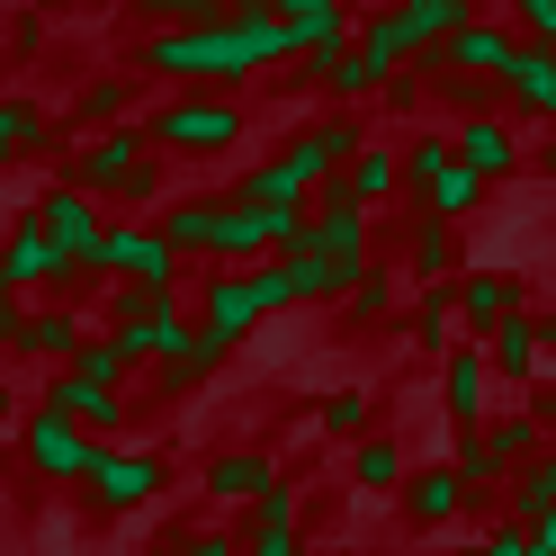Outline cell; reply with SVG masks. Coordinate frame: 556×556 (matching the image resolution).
<instances>
[{"instance_id":"1","label":"cell","mask_w":556,"mask_h":556,"mask_svg":"<svg viewBox=\"0 0 556 556\" xmlns=\"http://www.w3.org/2000/svg\"><path fill=\"white\" fill-rule=\"evenodd\" d=\"M296 63V37L278 27L269 0H233L225 18H189V27H153L144 46L126 54L135 81H162V90H242V81H269Z\"/></svg>"},{"instance_id":"2","label":"cell","mask_w":556,"mask_h":556,"mask_svg":"<svg viewBox=\"0 0 556 556\" xmlns=\"http://www.w3.org/2000/svg\"><path fill=\"white\" fill-rule=\"evenodd\" d=\"M144 135L162 162H225L252 135V109H242V90H162L144 109Z\"/></svg>"},{"instance_id":"3","label":"cell","mask_w":556,"mask_h":556,"mask_svg":"<svg viewBox=\"0 0 556 556\" xmlns=\"http://www.w3.org/2000/svg\"><path fill=\"white\" fill-rule=\"evenodd\" d=\"M99 332H109L135 368H180L198 351L189 296H144V288H109V296H99Z\"/></svg>"},{"instance_id":"4","label":"cell","mask_w":556,"mask_h":556,"mask_svg":"<svg viewBox=\"0 0 556 556\" xmlns=\"http://www.w3.org/2000/svg\"><path fill=\"white\" fill-rule=\"evenodd\" d=\"M170 494V448L162 440H109L99 467L81 476V511L90 520H126V511H153Z\"/></svg>"},{"instance_id":"5","label":"cell","mask_w":556,"mask_h":556,"mask_svg":"<svg viewBox=\"0 0 556 556\" xmlns=\"http://www.w3.org/2000/svg\"><path fill=\"white\" fill-rule=\"evenodd\" d=\"M395 153H404V198H413V216H431V225H467L476 206L494 198L458 153H448V135H413V144H395Z\"/></svg>"},{"instance_id":"6","label":"cell","mask_w":556,"mask_h":556,"mask_svg":"<svg viewBox=\"0 0 556 556\" xmlns=\"http://www.w3.org/2000/svg\"><path fill=\"white\" fill-rule=\"evenodd\" d=\"M359 144H368V117H359V109H324V117L288 126L269 153H278V170L296 180V198H324V189L341 180V162H351Z\"/></svg>"},{"instance_id":"7","label":"cell","mask_w":556,"mask_h":556,"mask_svg":"<svg viewBox=\"0 0 556 556\" xmlns=\"http://www.w3.org/2000/svg\"><path fill=\"white\" fill-rule=\"evenodd\" d=\"M90 278H109V288H144V296H180V252L162 242L153 216H109Z\"/></svg>"},{"instance_id":"8","label":"cell","mask_w":556,"mask_h":556,"mask_svg":"<svg viewBox=\"0 0 556 556\" xmlns=\"http://www.w3.org/2000/svg\"><path fill=\"white\" fill-rule=\"evenodd\" d=\"M189 315H198V341H206V351H216V359H233L242 341L269 324V305H261V269H198Z\"/></svg>"},{"instance_id":"9","label":"cell","mask_w":556,"mask_h":556,"mask_svg":"<svg viewBox=\"0 0 556 556\" xmlns=\"http://www.w3.org/2000/svg\"><path fill=\"white\" fill-rule=\"evenodd\" d=\"M153 162H162V153H153L144 117H135V126H99V135H81L63 180H73L81 198H117V206H135V180H144Z\"/></svg>"},{"instance_id":"10","label":"cell","mask_w":556,"mask_h":556,"mask_svg":"<svg viewBox=\"0 0 556 556\" xmlns=\"http://www.w3.org/2000/svg\"><path fill=\"white\" fill-rule=\"evenodd\" d=\"M99 448H109V440L73 431V422H63V413H46V404H27V413H18V467H27V476H46V484H81V476L99 467Z\"/></svg>"},{"instance_id":"11","label":"cell","mask_w":556,"mask_h":556,"mask_svg":"<svg viewBox=\"0 0 556 556\" xmlns=\"http://www.w3.org/2000/svg\"><path fill=\"white\" fill-rule=\"evenodd\" d=\"M305 252L351 288L359 269H377V216H368V206H341V198H315V206H305Z\"/></svg>"},{"instance_id":"12","label":"cell","mask_w":556,"mask_h":556,"mask_svg":"<svg viewBox=\"0 0 556 556\" xmlns=\"http://www.w3.org/2000/svg\"><path fill=\"white\" fill-rule=\"evenodd\" d=\"M278 476H288V467H278V458H269L261 440H233V448H206V467H198V503L233 520V511H252V503L269 494Z\"/></svg>"},{"instance_id":"13","label":"cell","mask_w":556,"mask_h":556,"mask_svg":"<svg viewBox=\"0 0 556 556\" xmlns=\"http://www.w3.org/2000/svg\"><path fill=\"white\" fill-rule=\"evenodd\" d=\"M448 296H458V341H484L494 324L530 315V278H520V269H494V261H467L458 278H448Z\"/></svg>"},{"instance_id":"14","label":"cell","mask_w":556,"mask_h":556,"mask_svg":"<svg viewBox=\"0 0 556 556\" xmlns=\"http://www.w3.org/2000/svg\"><path fill=\"white\" fill-rule=\"evenodd\" d=\"M27 216L46 225V242L63 252V269H73V278H90V261H99V233H109L99 198H81L73 180H54V189H37V206H27Z\"/></svg>"},{"instance_id":"15","label":"cell","mask_w":556,"mask_h":556,"mask_svg":"<svg viewBox=\"0 0 556 556\" xmlns=\"http://www.w3.org/2000/svg\"><path fill=\"white\" fill-rule=\"evenodd\" d=\"M0 269H10V296H27V305H37V296H73V288H81V278L63 269V252L46 242L37 216H10V233H0Z\"/></svg>"},{"instance_id":"16","label":"cell","mask_w":556,"mask_h":556,"mask_svg":"<svg viewBox=\"0 0 556 556\" xmlns=\"http://www.w3.org/2000/svg\"><path fill=\"white\" fill-rule=\"evenodd\" d=\"M37 404H46V413H63V422H73V431H90V440H135V395H109V387H81L73 368H54Z\"/></svg>"},{"instance_id":"17","label":"cell","mask_w":556,"mask_h":556,"mask_svg":"<svg viewBox=\"0 0 556 556\" xmlns=\"http://www.w3.org/2000/svg\"><path fill=\"white\" fill-rule=\"evenodd\" d=\"M448 153H458V162L476 170L484 189H503L511 170L530 162V153H520V126H511V109H484V117H458V135H448Z\"/></svg>"},{"instance_id":"18","label":"cell","mask_w":556,"mask_h":556,"mask_svg":"<svg viewBox=\"0 0 556 556\" xmlns=\"http://www.w3.org/2000/svg\"><path fill=\"white\" fill-rule=\"evenodd\" d=\"M484 413H494V368H484L476 341H448V359H440V422L448 431H484Z\"/></svg>"},{"instance_id":"19","label":"cell","mask_w":556,"mask_h":556,"mask_svg":"<svg viewBox=\"0 0 556 556\" xmlns=\"http://www.w3.org/2000/svg\"><path fill=\"white\" fill-rule=\"evenodd\" d=\"M144 117V81L126 73V63H109V73H90L73 90V109H63V135H99V126H135Z\"/></svg>"},{"instance_id":"20","label":"cell","mask_w":556,"mask_h":556,"mask_svg":"<svg viewBox=\"0 0 556 556\" xmlns=\"http://www.w3.org/2000/svg\"><path fill=\"white\" fill-rule=\"evenodd\" d=\"M494 90H503V109H511V117H539V126L556 135V54H547V46H530V37H520V46L503 54Z\"/></svg>"},{"instance_id":"21","label":"cell","mask_w":556,"mask_h":556,"mask_svg":"<svg viewBox=\"0 0 556 556\" xmlns=\"http://www.w3.org/2000/svg\"><path fill=\"white\" fill-rule=\"evenodd\" d=\"M90 332V315H81V305L73 296H37V305H27V324H18V351L10 359H27V368H63V359H73V341Z\"/></svg>"},{"instance_id":"22","label":"cell","mask_w":556,"mask_h":556,"mask_svg":"<svg viewBox=\"0 0 556 556\" xmlns=\"http://www.w3.org/2000/svg\"><path fill=\"white\" fill-rule=\"evenodd\" d=\"M351 63L368 73V90H387L395 73H413V63H422V46H413L404 10H368V18L351 27Z\"/></svg>"},{"instance_id":"23","label":"cell","mask_w":556,"mask_h":556,"mask_svg":"<svg viewBox=\"0 0 556 556\" xmlns=\"http://www.w3.org/2000/svg\"><path fill=\"white\" fill-rule=\"evenodd\" d=\"M404 189V153L395 144H377V135H368V144L351 153V162H341V180L324 189V198H341V206H368V216H377V206H387Z\"/></svg>"},{"instance_id":"24","label":"cell","mask_w":556,"mask_h":556,"mask_svg":"<svg viewBox=\"0 0 556 556\" xmlns=\"http://www.w3.org/2000/svg\"><path fill=\"white\" fill-rule=\"evenodd\" d=\"M63 144V117L46 109V99H27V90H0V170L10 162H37Z\"/></svg>"},{"instance_id":"25","label":"cell","mask_w":556,"mask_h":556,"mask_svg":"<svg viewBox=\"0 0 556 556\" xmlns=\"http://www.w3.org/2000/svg\"><path fill=\"white\" fill-rule=\"evenodd\" d=\"M395 503H404V520H413V530H448L458 511H476V494L458 484V467H448V458H440V467H413Z\"/></svg>"},{"instance_id":"26","label":"cell","mask_w":556,"mask_h":556,"mask_svg":"<svg viewBox=\"0 0 556 556\" xmlns=\"http://www.w3.org/2000/svg\"><path fill=\"white\" fill-rule=\"evenodd\" d=\"M153 225H162V242L180 261H206L216 269V225H225V198H162L153 206Z\"/></svg>"},{"instance_id":"27","label":"cell","mask_w":556,"mask_h":556,"mask_svg":"<svg viewBox=\"0 0 556 556\" xmlns=\"http://www.w3.org/2000/svg\"><path fill=\"white\" fill-rule=\"evenodd\" d=\"M269 10L296 37V54H341V46H351V27H359L351 0H269Z\"/></svg>"},{"instance_id":"28","label":"cell","mask_w":556,"mask_h":556,"mask_svg":"<svg viewBox=\"0 0 556 556\" xmlns=\"http://www.w3.org/2000/svg\"><path fill=\"white\" fill-rule=\"evenodd\" d=\"M341 476H351V494H404V476H413V448L395 440V431H368V440H351V467H341Z\"/></svg>"},{"instance_id":"29","label":"cell","mask_w":556,"mask_h":556,"mask_svg":"<svg viewBox=\"0 0 556 556\" xmlns=\"http://www.w3.org/2000/svg\"><path fill=\"white\" fill-rule=\"evenodd\" d=\"M476 351H484V368H494V387H520V395H530L539 387V332H530V315H511V324H494V332H484L476 341Z\"/></svg>"},{"instance_id":"30","label":"cell","mask_w":556,"mask_h":556,"mask_svg":"<svg viewBox=\"0 0 556 556\" xmlns=\"http://www.w3.org/2000/svg\"><path fill=\"white\" fill-rule=\"evenodd\" d=\"M503 54H511V27L494 18V10H476L467 27H458V37H448L431 63H448V73H476V81H494L503 73Z\"/></svg>"},{"instance_id":"31","label":"cell","mask_w":556,"mask_h":556,"mask_svg":"<svg viewBox=\"0 0 556 556\" xmlns=\"http://www.w3.org/2000/svg\"><path fill=\"white\" fill-rule=\"evenodd\" d=\"M404 269L422 278V288H448V278L467 269V242H458V225H431V216H413V225H404Z\"/></svg>"},{"instance_id":"32","label":"cell","mask_w":556,"mask_h":556,"mask_svg":"<svg viewBox=\"0 0 556 556\" xmlns=\"http://www.w3.org/2000/svg\"><path fill=\"white\" fill-rule=\"evenodd\" d=\"M484 448H494V467L511 476V467H530L539 458V448H547V431H539V413L530 404H494V413H484V431H476Z\"/></svg>"},{"instance_id":"33","label":"cell","mask_w":556,"mask_h":556,"mask_svg":"<svg viewBox=\"0 0 556 556\" xmlns=\"http://www.w3.org/2000/svg\"><path fill=\"white\" fill-rule=\"evenodd\" d=\"M404 332H413V351L440 368V359H448V341H458V296H448V288H422V296L404 305Z\"/></svg>"},{"instance_id":"34","label":"cell","mask_w":556,"mask_h":556,"mask_svg":"<svg viewBox=\"0 0 556 556\" xmlns=\"http://www.w3.org/2000/svg\"><path fill=\"white\" fill-rule=\"evenodd\" d=\"M63 368H73L81 387H109V395H135V359H126V351H117V341L99 332V324H90V332L73 341V359H63Z\"/></svg>"},{"instance_id":"35","label":"cell","mask_w":556,"mask_h":556,"mask_svg":"<svg viewBox=\"0 0 556 556\" xmlns=\"http://www.w3.org/2000/svg\"><path fill=\"white\" fill-rule=\"evenodd\" d=\"M547 511H556V448H539L530 467H511V494H503V520H520V530H539Z\"/></svg>"},{"instance_id":"36","label":"cell","mask_w":556,"mask_h":556,"mask_svg":"<svg viewBox=\"0 0 556 556\" xmlns=\"http://www.w3.org/2000/svg\"><path fill=\"white\" fill-rule=\"evenodd\" d=\"M341 305H351V324H359V332H368V324H395V315H404V278L377 261V269H359L351 288H341Z\"/></svg>"},{"instance_id":"37","label":"cell","mask_w":556,"mask_h":556,"mask_svg":"<svg viewBox=\"0 0 556 556\" xmlns=\"http://www.w3.org/2000/svg\"><path fill=\"white\" fill-rule=\"evenodd\" d=\"M422 81H431V99H440L448 117H484V109H503V90H494V81L448 73V63H431V54H422Z\"/></svg>"},{"instance_id":"38","label":"cell","mask_w":556,"mask_h":556,"mask_svg":"<svg viewBox=\"0 0 556 556\" xmlns=\"http://www.w3.org/2000/svg\"><path fill=\"white\" fill-rule=\"evenodd\" d=\"M395 10H404V27H413V46H422V54H440V46L476 18V0H395Z\"/></svg>"},{"instance_id":"39","label":"cell","mask_w":556,"mask_h":556,"mask_svg":"<svg viewBox=\"0 0 556 556\" xmlns=\"http://www.w3.org/2000/svg\"><path fill=\"white\" fill-rule=\"evenodd\" d=\"M315 422H324L332 440H368V431H387V422H377V404H368V387H324V395H315Z\"/></svg>"},{"instance_id":"40","label":"cell","mask_w":556,"mask_h":556,"mask_svg":"<svg viewBox=\"0 0 556 556\" xmlns=\"http://www.w3.org/2000/svg\"><path fill=\"white\" fill-rule=\"evenodd\" d=\"M269 269L288 278V305H324V296H341V278H332V269H324L315 252H305V242H296V252H278Z\"/></svg>"},{"instance_id":"41","label":"cell","mask_w":556,"mask_h":556,"mask_svg":"<svg viewBox=\"0 0 556 556\" xmlns=\"http://www.w3.org/2000/svg\"><path fill=\"white\" fill-rule=\"evenodd\" d=\"M162 556H242V539H233V520H216V530H162Z\"/></svg>"},{"instance_id":"42","label":"cell","mask_w":556,"mask_h":556,"mask_svg":"<svg viewBox=\"0 0 556 556\" xmlns=\"http://www.w3.org/2000/svg\"><path fill=\"white\" fill-rule=\"evenodd\" d=\"M162 377V395H206V387H216V377H225V359L216 351H206V341H198V351L180 359V368H153Z\"/></svg>"},{"instance_id":"43","label":"cell","mask_w":556,"mask_h":556,"mask_svg":"<svg viewBox=\"0 0 556 556\" xmlns=\"http://www.w3.org/2000/svg\"><path fill=\"white\" fill-rule=\"evenodd\" d=\"M233 0H135V18H144V37L153 27H189V18H225Z\"/></svg>"},{"instance_id":"44","label":"cell","mask_w":556,"mask_h":556,"mask_svg":"<svg viewBox=\"0 0 556 556\" xmlns=\"http://www.w3.org/2000/svg\"><path fill=\"white\" fill-rule=\"evenodd\" d=\"M377 109H395V117H413V109H431V81H422V63H413V73H395L387 90H377Z\"/></svg>"},{"instance_id":"45","label":"cell","mask_w":556,"mask_h":556,"mask_svg":"<svg viewBox=\"0 0 556 556\" xmlns=\"http://www.w3.org/2000/svg\"><path fill=\"white\" fill-rule=\"evenodd\" d=\"M0 54H10V63H37V54H46V18H37V10H18V18H10V46H0Z\"/></svg>"},{"instance_id":"46","label":"cell","mask_w":556,"mask_h":556,"mask_svg":"<svg viewBox=\"0 0 556 556\" xmlns=\"http://www.w3.org/2000/svg\"><path fill=\"white\" fill-rule=\"evenodd\" d=\"M476 556H539V547H530V530H520V520H494V530L476 539Z\"/></svg>"},{"instance_id":"47","label":"cell","mask_w":556,"mask_h":556,"mask_svg":"<svg viewBox=\"0 0 556 556\" xmlns=\"http://www.w3.org/2000/svg\"><path fill=\"white\" fill-rule=\"evenodd\" d=\"M520 404H530V413H539V431H547V448H556V377H539V387H530V395H520Z\"/></svg>"},{"instance_id":"48","label":"cell","mask_w":556,"mask_h":556,"mask_svg":"<svg viewBox=\"0 0 556 556\" xmlns=\"http://www.w3.org/2000/svg\"><path fill=\"white\" fill-rule=\"evenodd\" d=\"M18 324H27V296H0V351H18Z\"/></svg>"},{"instance_id":"49","label":"cell","mask_w":556,"mask_h":556,"mask_svg":"<svg viewBox=\"0 0 556 556\" xmlns=\"http://www.w3.org/2000/svg\"><path fill=\"white\" fill-rule=\"evenodd\" d=\"M530 332H539V359H556V315H530Z\"/></svg>"},{"instance_id":"50","label":"cell","mask_w":556,"mask_h":556,"mask_svg":"<svg viewBox=\"0 0 556 556\" xmlns=\"http://www.w3.org/2000/svg\"><path fill=\"white\" fill-rule=\"evenodd\" d=\"M530 547H539V556H556V511H547L539 530H530Z\"/></svg>"},{"instance_id":"51","label":"cell","mask_w":556,"mask_h":556,"mask_svg":"<svg viewBox=\"0 0 556 556\" xmlns=\"http://www.w3.org/2000/svg\"><path fill=\"white\" fill-rule=\"evenodd\" d=\"M315 556H368V547H359V539H324Z\"/></svg>"},{"instance_id":"52","label":"cell","mask_w":556,"mask_h":556,"mask_svg":"<svg viewBox=\"0 0 556 556\" xmlns=\"http://www.w3.org/2000/svg\"><path fill=\"white\" fill-rule=\"evenodd\" d=\"M530 162H539V170H547V180H556V135H547V144H539V153H530Z\"/></svg>"},{"instance_id":"53","label":"cell","mask_w":556,"mask_h":556,"mask_svg":"<svg viewBox=\"0 0 556 556\" xmlns=\"http://www.w3.org/2000/svg\"><path fill=\"white\" fill-rule=\"evenodd\" d=\"M0 422H10V377H0Z\"/></svg>"},{"instance_id":"54","label":"cell","mask_w":556,"mask_h":556,"mask_svg":"<svg viewBox=\"0 0 556 556\" xmlns=\"http://www.w3.org/2000/svg\"><path fill=\"white\" fill-rule=\"evenodd\" d=\"M0 10H37V0H0Z\"/></svg>"},{"instance_id":"55","label":"cell","mask_w":556,"mask_h":556,"mask_svg":"<svg viewBox=\"0 0 556 556\" xmlns=\"http://www.w3.org/2000/svg\"><path fill=\"white\" fill-rule=\"evenodd\" d=\"M440 556H476V547H440Z\"/></svg>"},{"instance_id":"56","label":"cell","mask_w":556,"mask_h":556,"mask_svg":"<svg viewBox=\"0 0 556 556\" xmlns=\"http://www.w3.org/2000/svg\"><path fill=\"white\" fill-rule=\"evenodd\" d=\"M0 296H10V269H0Z\"/></svg>"},{"instance_id":"57","label":"cell","mask_w":556,"mask_h":556,"mask_svg":"<svg viewBox=\"0 0 556 556\" xmlns=\"http://www.w3.org/2000/svg\"><path fill=\"white\" fill-rule=\"evenodd\" d=\"M476 10H494V0H476Z\"/></svg>"},{"instance_id":"58","label":"cell","mask_w":556,"mask_h":556,"mask_svg":"<svg viewBox=\"0 0 556 556\" xmlns=\"http://www.w3.org/2000/svg\"><path fill=\"white\" fill-rule=\"evenodd\" d=\"M305 556H315V547H305Z\"/></svg>"}]
</instances>
